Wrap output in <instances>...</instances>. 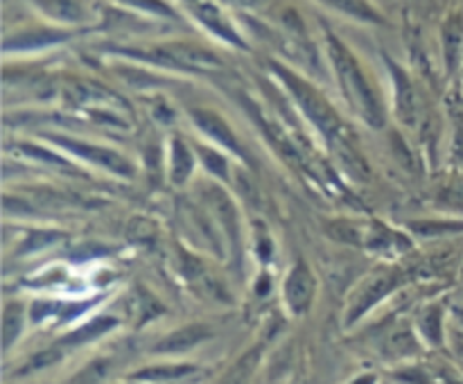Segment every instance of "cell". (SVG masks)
Masks as SVG:
<instances>
[{
	"label": "cell",
	"instance_id": "1",
	"mask_svg": "<svg viewBox=\"0 0 463 384\" xmlns=\"http://www.w3.org/2000/svg\"><path fill=\"white\" fill-rule=\"evenodd\" d=\"M269 70L274 72L276 81L283 86L285 93L289 95L297 111L310 122L312 129L324 138L326 147H328L330 156H333L335 165L353 181H366L369 179V163L362 156L360 147H357L353 131L339 108L330 102L324 95L319 86L312 84L307 77L298 75L294 68L285 66V63L269 59Z\"/></svg>",
	"mask_w": 463,
	"mask_h": 384
},
{
	"label": "cell",
	"instance_id": "2",
	"mask_svg": "<svg viewBox=\"0 0 463 384\" xmlns=\"http://www.w3.org/2000/svg\"><path fill=\"white\" fill-rule=\"evenodd\" d=\"M326 52H328L330 66H333L339 90H342L348 108L369 129H383L387 125L383 98H380V90L375 89L373 80L364 70L355 52L330 30H326Z\"/></svg>",
	"mask_w": 463,
	"mask_h": 384
},
{
	"label": "cell",
	"instance_id": "3",
	"mask_svg": "<svg viewBox=\"0 0 463 384\" xmlns=\"http://www.w3.org/2000/svg\"><path fill=\"white\" fill-rule=\"evenodd\" d=\"M41 138L61 149L66 156L80 163L81 167H95V170L122 181H129L136 176V163L111 145L81 138L75 134H63V131H43Z\"/></svg>",
	"mask_w": 463,
	"mask_h": 384
},
{
	"label": "cell",
	"instance_id": "4",
	"mask_svg": "<svg viewBox=\"0 0 463 384\" xmlns=\"http://www.w3.org/2000/svg\"><path fill=\"white\" fill-rule=\"evenodd\" d=\"M125 54H131L140 61L170 68V70L197 72V75H208V72H217L224 68L220 54L213 52L206 45L194 43V41H165V43L143 50V52H136L129 48L125 50Z\"/></svg>",
	"mask_w": 463,
	"mask_h": 384
},
{
	"label": "cell",
	"instance_id": "5",
	"mask_svg": "<svg viewBox=\"0 0 463 384\" xmlns=\"http://www.w3.org/2000/svg\"><path fill=\"white\" fill-rule=\"evenodd\" d=\"M188 120L193 125V129L202 136V140L224 149L229 156L238 158L240 163L249 165V154L244 149L242 140H240L238 131L233 129V125L217 108L193 107L188 111Z\"/></svg>",
	"mask_w": 463,
	"mask_h": 384
},
{
	"label": "cell",
	"instance_id": "6",
	"mask_svg": "<svg viewBox=\"0 0 463 384\" xmlns=\"http://www.w3.org/2000/svg\"><path fill=\"white\" fill-rule=\"evenodd\" d=\"M402 283H405V274L398 269H392V267H383V269H375L373 274L366 276L360 287H357V292L353 294L351 305H348L346 312V325L357 323L378 303H383L389 294L396 292Z\"/></svg>",
	"mask_w": 463,
	"mask_h": 384
},
{
	"label": "cell",
	"instance_id": "7",
	"mask_svg": "<svg viewBox=\"0 0 463 384\" xmlns=\"http://www.w3.org/2000/svg\"><path fill=\"white\" fill-rule=\"evenodd\" d=\"M188 12L193 14L194 21L203 27L206 32H211L215 39H220L222 43L233 45L238 50H247V41H244L242 32L238 30L233 18L226 14V9L222 7L220 0H194L193 5H188Z\"/></svg>",
	"mask_w": 463,
	"mask_h": 384
},
{
	"label": "cell",
	"instance_id": "8",
	"mask_svg": "<svg viewBox=\"0 0 463 384\" xmlns=\"http://www.w3.org/2000/svg\"><path fill=\"white\" fill-rule=\"evenodd\" d=\"M280 294H283V303L292 316H306L312 310V303L317 298V276L303 258H298L289 267Z\"/></svg>",
	"mask_w": 463,
	"mask_h": 384
},
{
	"label": "cell",
	"instance_id": "9",
	"mask_svg": "<svg viewBox=\"0 0 463 384\" xmlns=\"http://www.w3.org/2000/svg\"><path fill=\"white\" fill-rule=\"evenodd\" d=\"M387 61L389 80H392V108L393 117L401 122L402 126H410L414 129L419 125L420 117V99L419 93H416V86L411 81L410 72L402 66H398L393 59H384Z\"/></svg>",
	"mask_w": 463,
	"mask_h": 384
},
{
	"label": "cell",
	"instance_id": "10",
	"mask_svg": "<svg viewBox=\"0 0 463 384\" xmlns=\"http://www.w3.org/2000/svg\"><path fill=\"white\" fill-rule=\"evenodd\" d=\"M75 36V30L59 25H32L21 27L5 36L3 50L5 52H41V50L57 48Z\"/></svg>",
	"mask_w": 463,
	"mask_h": 384
},
{
	"label": "cell",
	"instance_id": "11",
	"mask_svg": "<svg viewBox=\"0 0 463 384\" xmlns=\"http://www.w3.org/2000/svg\"><path fill=\"white\" fill-rule=\"evenodd\" d=\"M181 274H184L185 283L203 298H211V301H229V292H226L224 283L220 280V276L206 265V260L190 251H181L179 258Z\"/></svg>",
	"mask_w": 463,
	"mask_h": 384
},
{
	"label": "cell",
	"instance_id": "12",
	"mask_svg": "<svg viewBox=\"0 0 463 384\" xmlns=\"http://www.w3.org/2000/svg\"><path fill=\"white\" fill-rule=\"evenodd\" d=\"M45 21L59 27H84L93 21L90 0H27Z\"/></svg>",
	"mask_w": 463,
	"mask_h": 384
},
{
	"label": "cell",
	"instance_id": "13",
	"mask_svg": "<svg viewBox=\"0 0 463 384\" xmlns=\"http://www.w3.org/2000/svg\"><path fill=\"white\" fill-rule=\"evenodd\" d=\"M167 179L175 188H184L193 181L194 172L199 167L197 149L194 143L185 140L184 136L175 134L167 140Z\"/></svg>",
	"mask_w": 463,
	"mask_h": 384
},
{
	"label": "cell",
	"instance_id": "14",
	"mask_svg": "<svg viewBox=\"0 0 463 384\" xmlns=\"http://www.w3.org/2000/svg\"><path fill=\"white\" fill-rule=\"evenodd\" d=\"M208 339H213V328L206 323H185L181 328H175L172 332H167L165 337L158 339L152 346L154 355H185V352L194 351L197 346L206 343Z\"/></svg>",
	"mask_w": 463,
	"mask_h": 384
},
{
	"label": "cell",
	"instance_id": "15",
	"mask_svg": "<svg viewBox=\"0 0 463 384\" xmlns=\"http://www.w3.org/2000/svg\"><path fill=\"white\" fill-rule=\"evenodd\" d=\"M14 149H16L18 156L27 158V161L32 163L57 167V170L63 172V174L84 176V170H81L80 163L72 161L71 156H66L61 149L54 147V145L48 143V140H43V143H34V140H16V143H14Z\"/></svg>",
	"mask_w": 463,
	"mask_h": 384
},
{
	"label": "cell",
	"instance_id": "16",
	"mask_svg": "<svg viewBox=\"0 0 463 384\" xmlns=\"http://www.w3.org/2000/svg\"><path fill=\"white\" fill-rule=\"evenodd\" d=\"M364 247L383 256H402L411 248L410 235L392 229L387 221H371L364 229Z\"/></svg>",
	"mask_w": 463,
	"mask_h": 384
},
{
	"label": "cell",
	"instance_id": "17",
	"mask_svg": "<svg viewBox=\"0 0 463 384\" xmlns=\"http://www.w3.org/2000/svg\"><path fill=\"white\" fill-rule=\"evenodd\" d=\"M380 351L387 360L393 361H405L411 360V357L419 355L420 351V342H419V334L411 325L407 323H396L392 328L384 330L383 339H380Z\"/></svg>",
	"mask_w": 463,
	"mask_h": 384
},
{
	"label": "cell",
	"instance_id": "18",
	"mask_svg": "<svg viewBox=\"0 0 463 384\" xmlns=\"http://www.w3.org/2000/svg\"><path fill=\"white\" fill-rule=\"evenodd\" d=\"M443 66L448 75H455L463 68V14L455 12L446 18L441 27Z\"/></svg>",
	"mask_w": 463,
	"mask_h": 384
},
{
	"label": "cell",
	"instance_id": "19",
	"mask_svg": "<svg viewBox=\"0 0 463 384\" xmlns=\"http://www.w3.org/2000/svg\"><path fill=\"white\" fill-rule=\"evenodd\" d=\"M194 373H199L197 364H188V361H161V364H149L134 370L129 375V379L140 384H170L181 382V379L190 378Z\"/></svg>",
	"mask_w": 463,
	"mask_h": 384
},
{
	"label": "cell",
	"instance_id": "20",
	"mask_svg": "<svg viewBox=\"0 0 463 384\" xmlns=\"http://www.w3.org/2000/svg\"><path fill=\"white\" fill-rule=\"evenodd\" d=\"M398 382L405 384H463V378L446 364H411L396 373Z\"/></svg>",
	"mask_w": 463,
	"mask_h": 384
},
{
	"label": "cell",
	"instance_id": "21",
	"mask_svg": "<svg viewBox=\"0 0 463 384\" xmlns=\"http://www.w3.org/2000/svg\"><path fill=\"white\" fill-rule=\"evenodd\" d=\"M98 301H34L32 303L30 316L36 323L43 321H57V323H68L84 314L86 310L95 305Z\"/></svg>",
	"mask_w": 463,
	"mask_h": 384
},
{
	"label": "cell",
	"instance_id": "22",
	"mask_svg": "<svg viewBox=\"0 0 463 384\" xmlns=\"http://www.w3.org/2000/svg\"><path fill=\"white\" fill-rule=\"evenodd\" d=\"M118 325H120V321H118L116 316H107V314L95 316V319L86 321V323L77 325V328H72L71 332L63 334V337L59 339V346L61 348L86 346V343L102 339L104 334H109L111 330H116Z\"/></svg>",
	"mask_w": 463,
	"mask_h": 384
},
{
	"label": "cell",
	"instance_id": "23",
	"mask_svg": "<svg viewBox=\"0 0 463 384\" xmlns=\"http://www.w3.org/2000/svg\"><path fill=\"white\" fill-rule=\"evenodd\" d=\"M194 149H197V158H199V167H202L203 172H206L208 176H211L213 181H217V183H231V158L229 154L224 152V149L215 147V145L206 143V140H202V143H194Z\"/></svg>",
	"mask_w": 463,
	"mask_h": 384
},
{
	"label": "cell",
	"instance_id": "24",
	"mask_svg": "<svg viewBox=\"0 0 463 384\" xmlns=\"http://www.w3.org/2000/svg\"><path fill=\"white\" fill-rule=\"evenodd\" d=\"M27 310L21 301H7L3 307V351L9 352L25 330Z\"/></svg>",
	"mask_w": 463,
	"mask_h": 384
},
{
	"label": "cell",
	"instance_id": "25",
	"mask_svg": "<svg viewBox=\"0 0 463 384\" xmlns=\"http://www.w3.org/2000/svg\"><path fill=\"white\" fill-rule=\"evenodd\" d=\"M321 5H326L333 12L342 14V16L355 18L360 23H371V25H378L383 23L378 9L369 3V0H319Z\"/></svg>",
	"mask_w": 463,
	"mask_h": 384
},
{
	"label": "cell",
	"instance_id": "26",
	"mask_svg": "<svg viewBox=\"0 0 463 384\" xmlns=\"http://www.w3.org/2000/svg\"><path fill=\"white\" fill-rule=\"evenodd\" d=\"M419 334L432 346H443L446 342V328H443V307L428 305L419 314Z\"/></svg>",
	"mask_w": 463,
	"mask_h": 384
},
{
	"label": "cell",
	"instance_id": "27",
	"mask_svg": "<svg viewBox=\"0 0 463 384\" xmlns=\"http://www.w3.org/2000/svg\"><path fill=\"white\" fill-rule=\"evenodd\" d=\"M407 229L419 238H446L463 233V220H416Z\"/></svg>",
	"mask_w": 463,
	"mask_h": 384
},
{
	"label": "cell",
	"instance_id": "28",
	"mask_svg": "<svg viewBox=\"0 0 463 384\" xmlns=\"http://www.w3.org/2000/svg\"><path fill=\"white\" fill-rule=\"evenodd\" d=\"M326 233H328L330 239L339 244H351V247H364V229L360 224L351 220H330L326 224Z\"/></svg>",
	"mask_w": 463,
	"mask_h": 384
},
{
	"label": "cell",
	"instance_id": "29",
	"mask_svg": "<svg viewBox=\"0 0 463 384\" xmlns=\"http://www.w3.org/2000/svg\"><path fill=\"white\" fill-rule=\"evenodd\" d=\"M258 361H260V348H251L249 352H244L229 370L222 378L220 384H249L251 375L256 373Z\"/></svg>",
	"mask_w": 463,
	"mask_h": 384
},
{
	"label": "cell",
	"instance_id": "30",
	"mask_svg": "<svg viewBox=\"0 0 463 384\" xmlns=\"http://www.w3.org/2000/svg\"><path fill=\"white\" fill-rule=\"evenodd\" d=\"M165 312V307L161 305L156 296H154L149 289H136L134 294V314H136V325L149 323L152 319L161 316Z\"/></svg>",
	"mask_w": 463,
	"mask_h": 384
},
{
	"label": "cell",
	"instance_id": "31",
	"mask_svg": "<svg viewBox=\"0 0 463 384\" xmlns=\"http://www.w3.org/2000/svg\"><path fill=\"white\" fill-rule=\"evenodd\" d=\"M113 3L136 14H147V16L156 18H176L175 7L167 0H113Z\"/></svg>",
	"mask_w": 463,
	"mask_h": 384
},
{
	"label": "cell",
	"instance_id": "32",
	"mask_svg": "<svg viewBox=\"0 0 463 384\" xmlns=\"http://www.w3.org/2000/svg\"><path fill=\"white\" fill-rule=\"evenodd\" d=\"M61 238H63L61 230H48V229L30 230V233L23 238L21 247L16 248V253H21V256H27V253L41 251V248L52 247V244L57 242V239H61Z\"/></svg>",
	"mask_w": 463,
	"mask_h": 384
},
{
	"label": "cell",
	"instance_id": "33",
	"mask_svg": "<svg viewBox=\"0 0 463 384\" xmlns=\"http://www.w3.org/2000/svg\"><path fill=\"white\" fill-rule=\"evenodd\" d=\"M129 238L136 244H154L158 238V226L152 217L138 215L129 221V229H127Z\"/></svg>",
	"mask_w": 463,
	"mask_h": 384
},
{
	"label": "cell",
	"instance_id": "34",
	"mask_svg": "<svg viewBox=\"0 0 463 384\" xmlns=\"http://www.w3.org/2000/svg\"><path fill=\"white\" fill-rule=\"evenodd\" d=\"M439 203L448 206L450 211L452 208H455V211H463V174L457 176V179H452L450 183L441 190V194H439Z\"/></svg>",
	"mask_w": 463,
	"mask_h": 384
},
{
	"label": "cell",
	"instance_id": "35",
	"mask_svg": "<svg viewBox=\"0 0 463 384\" xmlns=\"http://www.w3.org/2000/svg\"><path fill=\"white\" fill-rule=\"evenodd\" d=\"M220 3L231 5L233 9H242V12L265 14V12H271L279 0H220Z\"/></svg>",
	"mask_w": 463,
	"mask_h": 384
},
{
	"label": "cell",
	"instance_id": "36",
	"mask_svg": "<svg viewBox=\"0 0 463 384\" xmlns=\"http://www.w3.org/2000/svg\"><path fill=\"white\" fill-rule=\"evenodd\" d=\"M61 360V346L59 348H48V351H41L39 355H34L30 360V364L25 366V370H41V369H48V366L57 364Z\"/></svg>",
	"mask_w": 463,
	"mask_h": 384
},
{
	"label": "cell",
	"instance_id": "37",
	"mask_svg": "<svg viewBox=\"0 0 463 384\" xmlns=\"http://www.w3.org/2000/svg\"><path fill=\"white\" fill-rule=\"evenodd\" d=\"M452 156L463 165V113L455 120V134H452Z\"/></svg>",
	"mask_w": 463,
	"mask_h": 384
},
{
	"label": "cell",
	"instance_id": "38",
	"mask_svg": "<svg viewBox=\"0 0 463 384\" xmlns=\"http://www.w3.org/2000/svg\"><path fill=\"white\" fill-rule=\"evenodd\" d=\"M348 384H378V375L375 373H362L355 379H351Z\"/></svg>",
	"mask_w": 463,
	"mask_h": 384
},
{
	"label": "cell",
	"instance_id": "39",
	"mask_svg": "<svg viewBox=\"0 0 463 384\" xmlns=\"http://www.w3.org/2000/svg\"><path fill=\"white\" fill-rule=\"evenodd\" d=\"M452 348H455L457 357L463 361V337H455V343H452Z\"/></svg>",
	"mask_w": 463,
	"mask_h": 384
},
{
	"label": "cell",
	"instance_id": "40",
	"mask_svg": "<svg viewBox=\"0 0 463 384\" xmlns=\"http://www.w3.org/2000/svg\"><path fill=\"white\" fill-rule=\"evenodd\" d=\"M184 3H185V7H188V5H193L194 0H184Z\"/></svg>",
	"mask_w": 463,
	"mask_h": 384
}]
</instances>
